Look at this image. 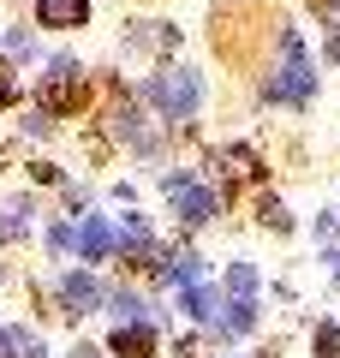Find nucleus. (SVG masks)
Returning a JSON list of instances; mask_svg holds the SVG:
<instances>
[{"instance_id": "nucleus-1", "label": "nucleus", "mask_w": 340, "mask_h": 358, "mask_svg": "<svg viewBox=\"0 0 340 358\" xmlns=\"http://www.w3.org/2000/svg\"><path fill=\"white\" fill-rule=\"evenodd\" d=\"M150 102L162 108L167 120H191L203 108V78L191 72V66H173V72L150 78Z\"/></svg>"}, {"instance_id": "nucleus-2", "label": "nucleus", "mask_w": 340, "mask_h": 358, "mask_svg": "<svg viewBox=\"0 0 340 358\" xmlns=\"http://www.w3.org/2000/svg\"><path fill=\"white\" fill-rule=\"evenodd\" d=\"M311 90H316V78H311V66H304V42L287 30V36H281V78L263 84V96L269 102H292L299 108V102H311Z\"/></svg>"}, {"instance_id": "nucleus-3", "label": "nucleus", "mask_w": 340, "mask_h": 358, "mask_svg": "<svg viewBox=\"0 0 340 358\" xmlns=\"http://www.w3.org/2000/svg\"><path fill=\"white\" fill-rule=\"evenodd\" d=\"M36 18L48 30H78V24H90V0H42Z\"/></svg>"}, {"instance_id": "nucleus-4", "label": "nucleus", "mask_w": 340, "mask_h": 358, "mask_svg": "<svg viewBox=\"0 0 340 358\" xmlns=\"http://www.w3.org/2000/svg\"><path fill=\"white\" fill-rule=\"evenodd\" d=\"M113 352H120V358H150L155 352V329H143V322L113 329Z\"/></svg>"}, {"instance_id": "nucleus-5", "label": "nucleus", "mask_w": 340, "mask_h": 358, "mask_svg": "<svg viewBox=\"0 0 340 358\" xmlns=\"http://www.w3.org/2000/svg\"><path fill=\"white\" fill-rule=\"evenodd\" d=\"M215 209H221V197L203 192V185H185V192H179V215H185V221H209Z\"/></svg>"}, {"instance_id": "nucleus-6", "label": "nucleus", "mask_w": 340, "mask_h": 358, "mask_svg": "<svg viewBox=\"0 0 340 358\" xmlns=\"http://www.w3.org/2000/svg\"><path fill=\"white\" fill-rule=\"evenodd\" d=\"M96 281H90V275H66V310H72V317H84L90 305H96Z\"/></svg>"}, {"instance_id": "nucleus-7", "label": "nucleus", "mask_w": 340, "mask_h": 358, "mask_svg": "<svg viewBox=\"0 0 340 358\" xmlns=\"http://www.w3.org/2000/svg\"><path fill=\"white\" fill-rule=\"evenodd\" d=\"M78 245H84V257H90V263H96V257H101V251H108V245H113L108 221H84V233H78Z\"/></svg>"}, {"instance_id": "nucleus-8", "label": "nucleus", "mask_w": 340, "mask_h": 358, "mask_svg": "<svg viewBox=\"0 0 340 358\" xmlns=\"http://www.w3.org/2000/svg\"><path fill=\"white\" fill-rule=\"evenodd\" d=\"M227 287H233V293H239V299H251V293H257V268H251V263L227 268Z\"/></svg>"}, {"instance_id": "nucleus-9", "label": "nucleus", "mask_w": 340, "mask_h": 358, "mask_svg": "<svg viewBox=\"0 0 340 358\" xmlns=\"http://www.w3.org/2000/svg\"><path fill=\"white\" fill-rule=\"evenodd\" d=\"M108 305H113V317H120V322H138V317H143V299H138V293H113Z\"/></svg>"}, {"instance_id": "nucleus-10", "label": "nucleus", "mask_w": 340, "mask_h": 358, "mask_svg": "<svg viewBox=\"0 0 340 358\" xmlns=\"http://www.w3.org/2000/svg\"><path fill=\"white\" fill-rule=\"evenodd\" d=\"M316 352H323V358H340V329H328V322H323V329H316Z\"/></svg>"}, {"instance_id": "nucleus-11", "label": "nucleus", "mask_w": 340, "mask_h": 358, "mask_svg": "<svg viewBox=\"0 0 340 358\" xmlns=\"http://www.w3.org/2000/svg\"><path fill=\"white\" fill-rule=\"evenodd\" d=\"M209 305H215V299H209V293H203V287H191V293H185V310H191V317H215V310H209Z\"/></svg>"}, {"instance_id": "nucleus-12", "label": "nucleus", "mask_w": 340, "mask_h": 358, "mask_svg": "<svg viewBox=\"0 0 340 358\" xmlns=\"http://www.w3.org/2000/svg\"><path fill=\"white\" fill-rule=\"evenodd\" d=\"M6 48H13V54H24V60H30V54H36V42H30L24 30H13V36H6Z\"/></svg>"}]
</instances>
